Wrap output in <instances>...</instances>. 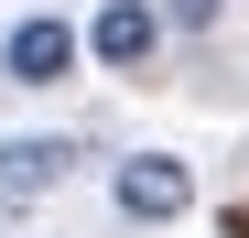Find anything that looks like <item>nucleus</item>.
<instances>
[{
  "instance_id": "nucleus-1",
  "label": "nucleus",
  "mask_w": 249,
  "mask_h": 238,
  "mask_svg": "<svg viewBox=\"0 0 249 238\" xmlns=\"http://www.w3.org/2000/svg\"><path fill=\"white\" fill-rule=\"evenodd\" d=\"M108 206L130 217V227H174V217L195 206V173L174 163V152H130V163L108 173Z\"/></svg>"
},
{
  "instance_id": "nucleus-2",
  "label": "nucleus",
  "mask_w": 249,
  "mask_h": 238,
  "mask_svg": "<svg viewBox=\"0 0 249 238\" xmlns=\"http://www.w3.org/2000/svg\"><path fill=\"white\" fill-rule=\"evenodd\" d=\"M76 22L65 11H33V22H11V44H0V76H11V87H65L76 76Z\"/></svg>"
},
{
  "instance_id": "nucleus-3",
  "label": "nucleus",
  "mask_w": 249,
  "mask_h": 238,
  "mask_svg": "<svg viewBox=\"0 0 249 238\" xmlns=\"http://www.w3.org/2000/svg\"><path fill=\"white\" fill-rule=\"evenodd\" d=\"M87 54L108 76H141L162 54V0H98V22H87Z\"/></svg>"
},
{
  "instance_id": "nucleus-4",
  "label": "nucleus",
  "mask_w": 249,
  "mask_h": 238,
  "mask_svg": "<svg viewBox=\"0 0 249 238\" xmlns=\"http://www.w3.org/2000/svg\"><path fill=\"white\" fill-rule=\"evenodd\" d=\"M76 173V141L65 130H22V141H0V206H22V195H44Z\"/></svg>"
},
{
  "instance_id": "nucleus-5",
  "label": "nucleus",
  "mask_w": 249,
  "mask_h": 238,
  "mask_svg": "<svg viewBox=\"0 0 249 238\" xmlns=\"http://www.w3.org/2000/svg\"><path fill=\"white\" fill-rule=\"evenodd\" d=\"M228 0H162V33H217Z\"/></svg>"
}]
</instances>
